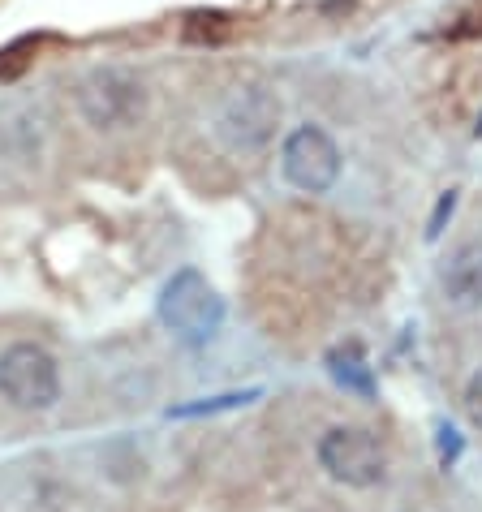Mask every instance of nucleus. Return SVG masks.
Instances as JSON below:
<instances>
[{
	"label": "nucleus",
	"instance_id": "f257e3e1",
	"mask_svg": "<svg viewBox=\"0 0 482 512\" xmlns=\"http://www.w3.org/2000/svg\"><path fill=\"white\" fill-rule=\"evenodd\" d=\"M160 323L181 345L203 349L224 323V297L211 289V280L194 267H181L160 289Z\"/></svg>",
	"mask_w": 482,
	"mask_h": 512
},
{
	"label": "nucleus",
	"instance_id": "f03ea898",
	"mask_svg": "<svg viewBox=\"0 0 482 512\" xmlns=\"http://www.w3.org/2000/svg\"><path fill=\"white\" fill-rule=\"evenodd\" d=\"M78 112L99 134L130 130L147 112V87L130 69H112V65L91 69V74L78 82Z\"/></svg>",
	"mask_w": 482,
	"mask_h": 512
},
{
	"label": "nucleus",
	"instance_id": "7ed1b4c3",
	"mask_svg": "<svg viewBox=\"0 0 482 512\" xmlns=\"http://www.w3.org/2000/svg\"><path fill=\"white\" fill-rule=\"evenodd\" d=\"M280 125V99L267 87H237L216 108V142L233 155H259L272 147Z\"/></svg>",
	"mask_w": 482,
	"mask_h": 512
},
{
	"label": "nucleus",
	"instance_id": "20e7f679",
	"mask_svg": "<svg viewBox=\"0 0 482 512\" xmlns=\"http://www.w3.org/2000/svg\"><path fill=\"white\" fill-rule=\"evenodd\" d=\"M0 396L22 414H44L61 401V366L44 345H9L0 353Z\"/></svg>",
	"mask_w": 482,
	"mask_h": 512
},
{
	"label": "nucleus",
	"instance_id": "39448f33",
	"mask_svg": "<svg viewBox=\"0 0 482 512\" xmlns=\"http://www.w3.org/2000/svg\"><path fill=\"white\" fill-rule=\"evenodd\" d=\"M319 469L328 474L340 487H353V491H366V487H379L388 474V452L384 444L362 431V426H332V431L319 435Z\"/></svg>",
	"mask_w": 482,
	"mask_h": 512
},
{
	"label": "nucleus",
	"instance_id": "423d86ee",
	"mask_svg": "<svg viewBox=\"0 0 482 512\" xmlns=\"http://www.w3.org/2000/svg\"><path fill=\"white\" fill-rule=\"evenodd\" d=\"M280 173L297 194H328L340 181V147L323 125H297L280 147Z\"/></svg>",
	"mask_w": 482,
	"mask_h": 512
},
{
	"label": "nucleus",
	"instance_id": "0eeeda50",
	"mask_svg": "<svg viewBox=\"0 0 482 512\" xmlns=\"http://www.w3.org/2000/svg\"><path fill=\"white\" fill-rule=\"evenodd\" d=\"M439 293L452 310L478 315L482 310V241H461L439 267Z\"/></svg>",
	"mask_w": 482,
	"mask_h": 512
},
{
	"label": "nucleus",
	"instance_id": "6e6552de",
	"mask_svg": "<svg viewBox=\"0 0 482 512\" xmlns=\"http://www.w3.org/2000/svg\"><path fill=\"white\" fill-rule=\"evenodd\" d=\"M328 371H332V379L340 383V388H349V392H358V396H371L375 392V375H371V366H366L358 345L332 349L328 353Z\"/></svg>",
	"mask_w": 482,
	"mask_h": 512
},
{
	"label": "nucleus",
	"instance_id": "1a4fd4ad",
	"mask_svg": "<svg viewBox=\"0 0 482 512\" xmlns=\"http://www.w3.org/2000/svg\"><path fill=\"white\" fill-rule=\"evenodd\" d=\"M181 35H186V44H224L233 35V22L220 9H194L181 26Z\"/></svg>",
	"mask_w": 482,
	"mask_h": 512
},
{
	"label": "nucleus",
	"instance_id": "9d476101",
	"mask_svg": "<svg viewBox=\"0 0 482 512\" xmlns=\"http://www.w3.org/2000/svg\"><path fill=\"white\" fill-rule=\"evenodd\" d=\"M35 48H39V39H18V44H9V48H0V82H9V78H18L26 65L35 61Z\"/></svg>",
	"mask_w": 482,
	"mask_h": 512
},
{
	"label": "nucleus",
	"instance_id": "9b49d317",
	"mask_svg": "<svg viewBox=\"0 0 482 512\" xmlns=\"http://www.w3.org/2000/svg\"><path fill=\"white\" fill-rule=\"evenodd\" d=\"M465 414H470V422L482 431V371L465 383Z\"/></svg>",
	"mask_w": 482,
	"mask_h": 512
},
{
	"label": "nucleus",
	"instance_id": "f8f14e48",
	"mask_svg": "<svg viewBox=\"0 0 482 512\" xmlns=\"http://www.w3.org/2000/svg\"><path fill=\"white\" fill-rule=\"evenodd\" d=\"M465 26H452V39H474V35H482V9H470V13H465V18H461Z\"/></svg>",
	"mask_w": 482,
	"mask_h": 512
},
{
	"label": "nucleus",
	"instance_id": "ddd939ff",
	"mask_svg": "<svg viewBox=\"0 0 482 512\" xmlns=\"http://www.w3.org/2000/svg\"><path fill=\"white\" fill-rule=\"evenodd\" d=\"M452 203H457V194H452V190L439 198V211H435V220H431V229H427L431 237H439V224H444V216H452Z\"/></svg>",
	"mask_w": 482,
	"mask_h": 512
},
{
	"label": "nucleus",
	"instance_id": "4468645a",
	"mask_svg": "<svg viewBox=\"0 0 482 512\" xmlns=\"http://www.w3.org/2000/svg\"><path fill=\"white\" fill-rule=\"evenodd\" d=\"M474 134H478V138H482V117H478V125H474Z\"/></svg>",
	"mask_w": 482,
	"mask_h": 512
}]
</instances>
